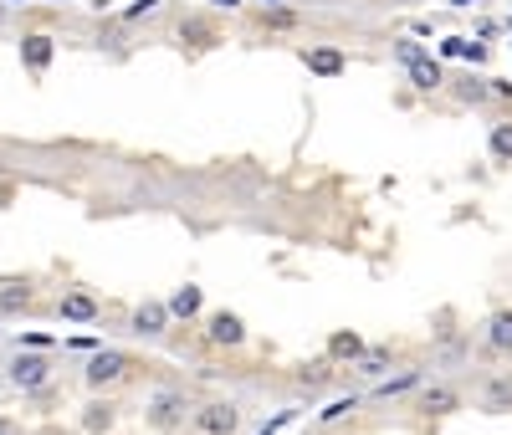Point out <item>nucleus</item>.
Listing matches in <instances>:
<instances>
[{
	"mask_svg": "<svg viewBox=\"0 0 512 435\" xmlns=\"http://www.w3.org/2000/svg\"><path fill=\"white\" fill-rule=\"evenodd\" d=\"M52 6H72V0H52Z\"/></svg>",
	"mask_w": 512,
	"mask_h": 435,
	"instance_id": "39",
	"label": "nucleus"
},
{
	"mask_svg": "<svg viewBox=\"0 0 512 435\" xmlns=\"http://www.w3.org/2000/svg\"><path fill=\"white\" fill-rule=\"evenodd\" d=\"M405 77H410V87L420 98H431V93H446V62L441 57H425V62H415V67H405Z\"/></svg>",
	"mask_w": 512,
	"mask_h": 435,
	"instance_id": "19",
	"label": "nucleus"
},
{
	"mask_svg": "<svg viewBox=\"0 0 512 435\" xmlns=\"http://www.w3.org/2000/svg\"><path fill=\"white\" fill-rule=\"evenodd\" d=\"M303 67H308L313 77L333 82V77H344V72H349V57L338 52V47H308V52H303Z\"/></svg>",
	"mask_w": 512,
	"mask_h": 435,
	"instance_id": "21",
	"label": "nucleus"
},
{
	"mask_svg": "<svg viewBox=\"0 0 512 435\" xmlns=\"http://www.w3.org/2000/svg\"><path fill=\"white\" fill-rule=\"evenodd\" d=\"M144 364L128 354V348H98V354H88V364H82V384L93 389V395H108V389L128 384Z\"/></svg>",
	"mask_w": 512,
	"mask_h": 435,
	"instance_id": "2",
	"label": "nucleus"
},
{
	"mask_svg": "<svg viewBox=\"0 0 512 435\" xmlns=\"http://www.w3.org/2000/svg\"><path fill=\"white\" fill-rule=\"evenodd\" d=\"M113 425H118V400L113 395H93L88 405H82V415H77L82 435H108Z\"/></svg>",
	"mask_w": 512,
	"mask_h": 435,
	"instance_id": "17",
	"label": "nucleus"
},
{
	"mask_svg": "<svg viewBox=\"0 0 512 435\" xmlns=\"http://www.w3.org/2000/svg\"><path fill=\"white\" fill-rule=\"evenodd\" d=\"M466 41H472V36H441V47H436V57H441V62H456V57L466 62Z\"/></svg>",
	"mask_w": 512,
	"mask_h": 435,
	"instance_id": "29",
	"label": "nucleus"
},
{
	"mask_svg": "<svg viewBox=\"0 0 512 435\" xmlns=\"http://www.w3.org/2000/svg\"><path fill=\"white\" fill-rule=\"evenodd\" d=\"M338 384V364L323 354V359H313V364H303L292 374V389L297 395H308V400H318V395H328V389Z\"/></svg>",
	"mask_w": 512,
	"mask_h": 435,
	"instance_id": "12",
	"label": "nucleus"
},
{
	"mask_svg": "<svg viewBox=\"0 0 512 435\" xmlns=\"http://www.w3.org/2000/svg\"><path fill=\"white\" fill-rule=\"evenodd\" d=\"M390 52H395V62H400V67H415V62H425V57H431V52H425V47H420L415 36H400V41H395Z\"/></svg>",
	"mask_w": 512,
	"mask_h": 435,
	"instance_id": "28",
	"label": "nucleus"
},
{
	"mask_svg": "<svg viewBox=\"0 0 512 435\" xmlns=\"http://www.w3.org/2000/svg\"><path fill=\"white\" fill-rule=\"evenodd\" d=\"M487 57H492V52H487V41H466V67H477V72H482Z\"/></svg>",
	"mask_w": 512,
	"mask_h": 435,
	"instance_id": "30",
	"label": "nucleus"
},
{
	"mask_svg": "<svg viewBox=\"0 0 512 435\" xmlns=\"http://www.w3.org/2000/svg\"><path fill=\"white\" fill-rule=\"evenodd\" d=\"M410 6H425V0H410Z\"/></svg>",
	"mask_w": 512,
	"mask_h": 435,
	"instance_id": "40",
	"label": "nucleus"
},
{
	"mask_svg": "<svg viewBox=\"0 0 512 435\" xmlns=\"http://www.w3.org/2000/svg\"><path fill=\"white\" fill-rule=\"evenodd\" d=\"M0 333H6V328H0Z\"/></svg>",
	"mask_w": 512,
	"mask_h": 435,
	"instance_id": "41",
	"label": "nucleus"
},
{
	"mask_svg": "<svg viewBox=\"0 0 512 435\" xmlns=\"http://www.w3.org/2000/svg\"><path fill=\"white\" fill-rule=\"evenodd\" d=\"M0 435H21V420H11V415H0Z\"/></svg>",
	"mask_w": 512,
	"mask_h": 435,
	"instance_id": "34",
	"label": "nucleus"
},
{
	"mask_svg": "<svg viewBox=\"0 0 512 435\" xmlns=\"http://www.w3.org/2000/svg\"><path fill=\"white\" fill-rule=\"evenodd\" d=\"M482 348L497 359H512V308H492L482 318Z\"/></svg>",
	"mask_w": 512,
	"mask_h": 435,
	"instance_id": "15",
	"label": "nucleus"
},
{
	"mask_svg": "<svg viewBox=\"0 0 512 435\" xmlns=\"http://www.w3.org/2000/svg\"><path fill=\"white\" fill-rule=\"evenodd\" d=\"M492 103H512V82L507 77H492Z\"/></svg>",
	"mask_w": 512,
	"mask_h": 435,
	"instance_id": "33",
	"label": "nucleus"
},
{
	"mask_svg": "<svg viewBox=\"0 0 512 435\" xmlns=\"http://www.w3.org/2000/svg\"><path fill=\"white\" fill-rule=\"evenodd\" d=\"M16 57H21V67L31 77H47L52 62H57V36L52 31H21L16 36Z\"/></svg>",
	"mask_w": 512,
	"mask_h": 435,
	"instance_id": "8",
	"label": "nucleus"
},
{
	"mask_svg": "<svg viewBox=\"0 0 512 435\" xmlns=\"http://www.w3.org/2000/svg\"><path fill=\"white\" fill-rule=\"evenodd\" d=\"M88 6H93V11H98V16H108V11H113V6H118V0H88Z\"/></svg>",
	"mask_w": 512,
	"mask_h": 435,
	"instance_id": "35",
	"label": "nucleus"
},
{
	"mask_svg": "<svg viewBox=\"0 0 512 435\" xmlns=\"http://www.w3.org/2000/svg\"><path fill=\"white\" fill-rule=\"evenodd\" d=\"M210 11H216V16H241L246 0H210Z\"/></svg>",
	"mask_w": 512,
	"mask_h": 435,
	"instance_id": "32",
	"label": "nucleus"
},
{
	"mask_svg": "<svg viewBox=\"0 0 512 435\" xmlns=\"http://www.w3.org/2000/svg\"><path fill=\"white\" fill-rule=\"evenodd\" d=\"M395 369H400V354H395L390 343H369V348H364V359L354 364V374H359V379H369V384L390 379Z\"/></svg>",
	"mask_w": 512,
	"mask_h": 435,
	"instance_id": "18",
	"label": "nucleus"
},
{
	"mask_svg": "<svg viewBox=\"0 0 512 435\" xmlns=\"http://www.w3.org/2000/svg\"><path fill=\"white\" fill-rule=\"evenodd\" d=\"M190 415H195V400L185 395L180 384H159V389H149V395H144V425H149L154 435H180V430H190Z\"/></svg>",
	"mask_w": 512,
	"mask_h": 435,
	"instance_id": "1",
	"label": "nucleus"
},
{
	"mask_svg": "<svg viewBox=\"0 0 512 435\" xmlns=\"http://www.w3.org/2000/svg\"><path fill=\"white\" fill-rule=\"evenodd\" d=\"M446 93L461 103V108H487L492 103V77L487 72H461L446 82Z\"/></svg>",
	"mask_w": 512,
	"mask_h": 435,
	"instance_id": "14",
	"label": "nucleus"
},
{
	"mask_svg": "<svg viewBox=\"0 0 512 435\" xmlns=\"http://www.w3.org/2000/svg\"><path fill=\"white\" fill-rule=\"evenodd\" d=\"M256 6H292V0H256Z\"/></svg>",
	"mask_w": 512,
	"mask_h": 435,
	"instance_id": "37",
	"label": "nucleus"
},
{
	"mask_svg": "<svg viewBox=\"0 0 512 435\" xmlns=\"http://www.w3.org/2000/svg\"><path fill=\"white\" fill-rule=\"evenodd\" d=\"M6 6H26V0H6Z\"/></svg>",
	"mask_w": 512,
	"mask_h": 435,
	"instance_id": "38",
	"label": "nucleus"
},
{
	"mask_svg": "<svg viewBox=\"0 0 512 435\" xmlns=\"http://www.w3.org/2000/svg\"><path fill=\"white\" fill-rule=\"evenodd\" d=\"M461 405H466V395H461V384H451V379H425L415 389V415H425V420H446Z\"/></svg>",
	"mask_w": 512,
	"mask_h": 435,
	"instance_id": "7",
	"label": "nucleus"
},
{
	"mask_svg": "<svg viewBox=\"0 0 512 435\" xmlns=\"http://www.w3.org/2000/svg\"><path fill=\"white\" fill-rule=\"evenodd\" d=\"M446 6H456V11H472V6H477V0H446Z\"/></svg>",
	"mask_w": 512,
	"mask_h": 435,
	"instance_id": "36",
	"label": "nucleus"
},
{
	"mask_svg": "<svg viewBox=\"0 0 512 435\" xmlns=\"http://www.w3.org/2000/svg\"><path fill=\"white\" fill-rule=\"evenodd\" d=\"M487 154L497 164H512V118H497L492 123V134H487Z\"/></svg>",
	"mask_w": 512,
	"mask_h": 435,
	"instance_id": "25",
	"label": "nucleus"
},
{
	"mask_svg": "<svg viewBox=\"0 0 512 435\" xmlns=\"http://www.w3.org/2000/svg\"><path fill=\"white\" fill-rule=\"evenodd\" d=\"M297 420H303V405H282L277 415H267L251 435H282V430H287V425H297Z\"/></svg>",
	"mask_w": 512,
	"mask_h": 435,
	"instance_id": "27",
	"label": "nucleus"
},
{
	"mask_svg": "<svg viewBox=\"0 0 512 435\" xmlns=\"http://www.w3.org/2000/svg\"><path fill=\"white\" fill-rule=\"evenodd\" d=\"M175 41L185 52H216V47H226V31H221L216 11H185V16H175Z\"/></svg>",
	"mask_w": 512,
	"mask_h": 435,
	"instance_id": "5",
	"label": "nucleus"
},
{
	"mask_svg": "<svg viewBox=\"0 0 512 435\" xmlns=\"http://www.w3.org/2000/svg\"><path fill=\"white\" fill-rule=\"evenodd\" d=\"M0 374H6V384L16 395H41V389H52V379H57L52 359L36 354V348H16V354L0 364Z\"/></svg>",
	"mask_w": 512,
	"mask_h": 435,
	"instance_id": "3",
	"label": "nucleus"
},
{
	"mask_svg": "<svg viewBox=\"0 0 512 435\" xmlns=\"http://www.w3.org/2000/svg\"><path fill=\"white\" fill-rule=\"evenodd\" d=\"M477 405H482L487 415H512V369L487 374V379L477 384Z\"/></svg>",
	"mask_w": 512,
	"mask_h": 435,
	"instance_id": "16",
	"label": "nucleus"
},
{
	"mask_svg": "<svg viewBox=\"0 0 512 435\" xmlns=\"http://www.w3.org/2000/svg\"><path fill=\"white\" fill-rule=\"evenodd\" d=\"M164 302H169V313H175V323H200V318H205V292H200L195 282L175 287Z\"/></svg>",
	"mask_w": 512,
	"mask_h": 435,
	"instance_id": "20",
	"label": "nucleus"
},
{
	"mask_svg": "<svg viewBox=\"0 0 512 435\" xmlns=\"http://www.w3.org/2000/svg\"><path fill=\"white\" fill-rule=\"evenodd\" d=\"M200 328H205V343H210V348H221V354H241V348L251 343L246 318H241V313H231V308L205 313V318H200Z\"/></svg>",
	"mask_w": 512,
	"mask_h": 435,
	"instance_id": "6",
	"label": "nucleus"
},
{
	"mask_svg": "<svg viewBox=\"0 0 512 435\" xmlns=\"http://www.w3.org/2000/svg\"><path fill=\"white\" fill-rule=\"evenodd\" d=\"M190 430H195V435H241V430H246V410H241L231 395H216V400H195Z\"/></svg>",
	"mask_w": 512,
	"mask_h": 435,
	"instance_id": "4",
	"label": "nucleus"
},
{
	"mask_svg": "<svg viewBox=\"0 0 512 435\" xmlns=\"http://www.w3.org/2000/svg\"><path fill=\"white\" fill-rule=\"evenodd\" d=\"M16 348H36V354H52V333H21Z\"/></svg>",
	"mask_w": 512,
	"mask_h": 435,
	"instance_id": "31",
	"label": "nucleus"
},
{
	"mask_svg": "<svg viewBox=\"0 0 512 435\" xmlns=\"http://www.w3.org/2000/svg\"><path fill=\"white\" fill-rule=\"evenodd\" d=\"M62 323H77V328H88V323H98L103 318V302L88 292V287H62V297H57V308H52Z\"/></svg>",
	"mask_w": 512,
	"mask_h": 435,
	"instance_id": "11",
	"label": "nucleus"
},
{
	"mask_svg": "<svg viewBox=\"0 0 512 435\" xmlns=\"http://www.w3.org/2000/svg\"><path fill=\"white\" fill-rule=\"evenodd\" d=\"M359 405H364L359 389H349V395H328V400H323V410L313 415V425H318V430H333V425H344Z\"/></svg>",
	"mask_w": 512,
	"mask_h": 435,
	"instance_id": "22",
	"label": "nucleus"
},
{
	"mask_svg": "<svg viewBox=\"0 0 512 435\" xmlns=\"http://www.w3.org/2000/svg\"><path fill=\"white\" fill-rule=\"evenodd\" d=\"M256 26H262V31H297L303 16H297L292 6H262V11H256Z\"/></svg>",
	"mask_w": 512,
	"mask_h": 435,
	"instance_id": "24",
	"label": "nucleus"
},
{
	"mask_svg": "<svg viewBox=\"0 0 512 435\" xmlns=\"http://www.w3.org/2000/svg\"><path fill=\"white\" fill-rule=\"evenodd\" d=\"M36 313V282L31 277H0V318Z\"/></svg>",
	"mask_w": 512,
	"mask_h": 435,
	"instance_id": "13",
	"label": "nucleus"
},
{
	"mask_svg": "<svg viewBox=\"0 0 512 435\" xmlns=\"http://www.w3.org/2000/svg\"><path fill=\"white\" fill-rule=\"evenodd\" d=\"M164 6H169V0H128V6H123V21H128V26L159 21V16H164Z\"/></svg>",
	"mask_w": 512,
	"mask_h": 435,
	"instance_id": "26",
	"label": "nucleus"
},
{
	"mask_svg": "<svg viewBox=\"0 0 512 435\" xmlns=\"http://www.w3.org/2000/svg\"><path fill=\"white\" fill-rule=\"evenodd\" d=\"M364 348H369V338H359L354 328H338V333L328 338V348H323V354H328L333 364H349V369H354V364L364 359Z\"/></svg>",
	"mask_w": 512,
	"mask_h": 435,
	"instance_id": "23",
	"label": "nucleus"
},
{
	"mask_svg": "<svg viewBox=\"0 0 512 435\" xmlns=\"http://www.w3.org/2000/svg\"><path fill=\"white\" fill-rule=\"evenodd\" d=\"M169 328H175V313H169L164 297H144V302H134V313H128V333L134 338H164Z\"/></svg>",
	"mask_w": 512,
	"mask_h": 435,
	"instance_id": "9",
	"label": "nucleus"
},
{
	"mask_svg": "<svg viewBox=\"0 0 512 435\" xmlns=\"http://www.w3.org/2000/svg\"><path fill=\"white\" fill-rule=\"evenodd\" d=\"M431 379V369H395L390 379H379L364 389V400H379V405H395V400H415V389Z\"/></svg>",
	"mask_w": 512,
	"mask_h": 435,
	"instance_id": "10",
	"label": "nucleus"
}]
</instances>
